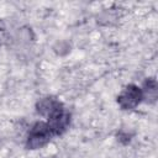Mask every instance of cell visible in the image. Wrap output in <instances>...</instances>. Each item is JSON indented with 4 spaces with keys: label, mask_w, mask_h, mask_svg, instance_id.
Listing matches in <instances>:
<instances>
[{
    "label": "cell",
    "mask_w": 158,
    "mask_h": 158,
    "mask_svg": "<svg viewBox=\"0 0 158 158\" xmlns=\"http://www.w3.org/2000/svg\"><path fill=\"white\" fill-rule=\"evenodd\" d=\"M54 137L51 128L46 122H36L31 126L27 137H26V147L28 149H40L44 147L49 141Z\"/></svg>",
    "instance_id": "obj_1"
},
{
    "label": "cell",
    "mask_w": 158,
    "mask_h": 158,
    "mask_svg": "<svg viewBox=\"0 0 158 158\" xmlns=\"http://www.w3.org/2000/svg\"><path fill=\"white\" fill-rule=\"evenodd\" d=\"M143 101L142 90L136 84L126 85L117 95V104L122 110H133Z\"/></svg>",
    "instance_id": "obj_2"
},
{
    "label": "cell",
    "mask_w": 158,
    "mask_h": 158,
    "mask_svg": "<svg viewBox=\"0 0 158 158\" xmlns=\"http://www.w3.org/2000/svg\"><path fill=\"white\" fill-rule=\"evenodd\" d=\"M46 123L48 125V127L51 128V131L54 136H60L68 130V127L70 125V114L63 106L62 109L56 111L53 115H51L47 118Z\"/></svg>",
    "instance_id": "obj_3"
},
{
    "label": "cell",
    "mask_w": 158,
    "mask_h": 158,
    "mask_svg": "<svg viewBox=\"0 0 158 158\" xmlns=\"http://www.w3.org/2000/svg\"><path fill=\"white\" fill-rule=\"evenodd\" d=\"M64 105L57 98H54V96H44V98L40 99L36 102V111L41 116H44V117L48 118L51 115H53L56 111H58Z\"/></svg>",
    "instance_id": "obj_4"
},
{
    "label": "cell",
    "mask_w": 158,
    "mask_h": 158,
    "mask_svg": "<svg viewBox=\"0 0 158 158\" xmlns=\"http://www.w3.org/2000/svg\"><path fill=\"white\" fill-rule=\"evenodd\" d=\"M157 80L154 78H147L143 81V85L141 88L142 95H143V101H147L149 104H153L157 100Z\"/></svg>",
    "instance_id": "obj_5"
},
{
    "label": "cell",
    "mask_w": 158,
    "mask_h": 158,
    "mask_svg": "<svg viewBox=\"0 0 158 158\" xmlns=\"http://www.w3.org/2000/svg\"><path fill=\"white\" fill-rule=\"evenodd\" d=\"M130 137H131V136H130L128 133H126V132H120V135H118V138H117V139H118L120 142H122V141L125 139V143H128V142H130V139H131Z\"/></svg>",
    "instance_id": "obj_6"
},
{
    "label": "cell",
    "mask_w": 158,
    "mask_h": 158,
    "mask_svg": "<svg viewBox=\"0 0 158 158\" xmlns=\"http://www.w3.org/2000/svg\"><path fill=\"white\" fill-rule=\"evenodd\" d=\"M5 40V36H4V30L0 28V44L2 43V41Z\"/></svg>",
    "instance_id": "obj_7"
}]
</instances>
